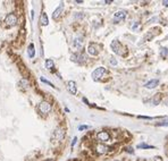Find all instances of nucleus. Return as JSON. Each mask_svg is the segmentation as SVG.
Returning <instances> with one entry per match:
<instances>
[{
    "instance_id": "15",
    "label": "nucleus",
    "mask_w": 168,
    "mask_h": 161,
    "mask_svg": "<svg viewBox=\"0 0 168 161\" xmlns=\"http://www.w3.org/2000/svg\"><path fill=\"white\" fill-rule=\"evenodd\" d=\"M40 23H41V25H43V26H47V25H48L49 19H48V16H47L46 13H42V14H41V16H40Z\"/></svg>"
},
{
    "instance_id": "23",
    "label": "nucleus",
    "mask_w": 168,
    "mask_h": 161,
    "mask_svg": "<svg viewBox=\"0 0 168 161\" xmlns=\"http://www.w3.org/2000/svg\"><path fill=\"white\" fill-rule=\"evenodd\" d=\"M41 81H42V82H43V83H47V84H49V85H50V86H52V88H55V86H54V84H52V83H50V82H49V81H47V79H44V78H43V77H41Z\"/></svg>"
},
{
    "instance_id": "12",
    "label": "nucleus",
    "mask_w": 168,
    "mask_h": 161,
    "mask_svg": "<svg viewBox=\"0 0 168 161\" xmlns=\"http://www.w3.org/2000/svg\"><path fill=\"white\" fill-rule=\"evenodd\" d=\"M85 59H86V57L83 53H77V55L72 56V60L77 61V63H83V61H85Z\"/></svg>"
},
{
    "instance_id": "13",
    "label": "nucleus",
    "mask_w": 168,
    "mask_h": 161,
    "mask_svg": "<svg viewBox=\"0 0 168 161\" xmlns=\"http://www.w3.org/2000/svg\"><path fill=\"white\" fill-rule=\"evenodd\" d=\"M63 9H64V3L62 2V3L59 5V7H58V8H57V9L54 11V14H52V17H54L55 19H56V18H58V17H59V15L62 14Z\"/></svg>"
},
{
    "instance_id": "11",
    "label": "nucleus",
    "mask_w": 168,
    "mask_h": 161,
    "mask_svg": "<svg viewBox=\"0 0 168 161\" xmlns=\"http://www.w3.org/2000/svg\"><path fill=\"white\" fill-rule=\"evenodd\" d=\"M67 89L72 94H76V92H77V89H76V83H75L74 81H69V82H68L67 83Z\"/></svg>"
},
{
    "instance_id": "6",
    "label": "nucleus",
    "mask_w": 168,
    "mask_h": 161,
    "mask_svg": "<svg viewBox=\"0 0 168 161\" xmlns=\"http://www.w3.org/2000/svg\"><path fill=\"white\" fill-rule=\"evenodd\" d=\"M97 138H98V141H100V142H102V143H104V142H108V141L110 140V135H109L108 132L102 130V132H99V133L97 134Z\"/></svg>"
},
{
    "instance_id": "26",
    "label": "nucleus",
    "mask_w": 168,
    "mask_h": 161,
    "mask_svg": "<svg viewBox=\"0 0 168 161\" xmlns=\"http://www.w3.org/2000/svg\"><path fill=\"white\" fill-rule=\"evenodd\" d=\"M76 141H77V138L75 137V138L73 140V142H72V146H74V145H75V143H76Z\"/></svg>"
},
{
    "instance_id": "7",
    "label": "nucleus",
    "mask_w": 168,
    "mask_h": 161,
    "mask_svg": "<svg viewBox=\"0 0 168 161\" xmlns=\"http://www.w3.org/2000/svg\"><path fill=\"white\" fill-rule=\"evenodd\" d=\"M126 11L125 10H118L117 13H115V15H114V22L115 23H118V22H120V21H123L125 17H126Z\"/></svg>"
},
{
    "instance_id": "3",
    "label": "nucleus",
    "mask_w": 168,
    "mask_h": 161,
    "mask_svg": "<svg viewBox=\"0 0 168 161\" xmlns=\"http://www.w3.org/2000/svg\"><path fill=\"white\" fill-rule=\"evenodd\" d=\"M50 110H51V104H50L49 102H47V101H42V102L39 104V111H40L41 114L47 115V114L50 112Z\"/></svg>"
},
{
    "instance_id": "20",
    "label": "nucleus",
    "mask_w": 168,
    "mask_h": 161,
    "mask_svg": "<svg viewBox=\"0 0 168 161\" xmlns=\"http://www.w3.org/2000/svg\"><path fill=\"white\" fill-rule=\"evenodd\" d=\"M160 56L165 59V58H167L168 56V49H166V48H161V50H160Z\"/></svg>"
},
{
    "instance_id": "21",
    "label": "nucleus",
    "mask_w": 168,
    "mask_h": 161,
    "mask_svg": "<svg viewBox=\"0 0 168 161\" xmlns=\"http://www.w3.org/2000/svg\"><path fill=\"white\" fill-rule=\"evenodd\" d=\"M137 148H141V149H153V146H151V145H147V144H139Z\"/></svg>"
},
{
    "instance_id": "17",
    "label": "nucleus",
    "mask_w": 168,
    "mask_h": 161,
    "mask_svg": "<svg viewBox=\"0 0 168 161\" xmlns=\"http://www.w3.org/2000/svg\"><path fill=\"white\" fill-rule=\"evenodd\" d=\"M34 53H35V51H34V45L31 43L30 45H29V50H27V55H29V57L30 58H32L34 57Z\"/></svg>"
},
{
    "instance_id": "1",
    "label": "nucleus",
    "mask_w": 168,
    "mask_h": 161,
    "mask_svg": "<svg viewBox=\"0 0 168 161\" xmlns=\"http://www.w3.org/2000/svg\"><path fill=\"white\" fill-rule=\"evenodd\" d=\"M110 47H111L112 51H114L116 55H118V56H126V48H125L120 42H118L117 40H114V41L111 42Z\"/></svg>"
},
{
    "instance_id": "25",
    "label": "nucleus",
    "mask_w": 168,
    "mask_h": 161,
    "mask_svg": "<svg viewBox=\"0 0 168 161\" xmlns=\"http://www.w3.org/2000/svg\"><path fill=\"white\" fill-rule=\"evenodd\" d=\"M158 125H159V126H166V125H168V122H163V123H159Z\"/></svg>"
},
{
    "instance_id": "8",
    "label": "nucleus",
    "mask_w": 168,
    "mask_h": 161,
    "mask_svg": "<svg viewBox=\"0 0 168 161\" xmlns=\"http://www.w3.org/2000/svg\"><path fill=\"white\" fill-rule=\"evenodd\" d=\"M94 150H96V152H97L98 154H104V153H107V152H108L109 148H108L107 145L102 144V143H99V144H97V145H96Z\"/></svg>"
},
{
    "instance_id": "28",
    "label": "nucleus",
    "mask_w": 168,
    "mask_h": 161,
    "mask_svg": "<svg viewBox=\"0 0 168 161\" xmlns=\"http://www.w3.org/2000/svg\"><path fill=\"white\" fill-rule=\"evenodd\" d=\"M164 5H165V6H168V1H164Z\"/></svg>"
},
{
    "instance_id": "5",
    "label": "nucleus",
    "mask_w": 168,
    "mask_h": 161,
    "mask_svg": "<svg viewBox=\"0 0 168 161\" xmlns=\"http://www.w3.org/2000/svg\"><path fill=\"white\" fill-rule=\"evenodd\" d=\"M64 136H65V132H64V129L60 128V127H58V128L56 129V130L54 132V135H52V137H54L55 141H57V142H60V141L64 138Z\"/></svg>"
},
{
    "instance_id": "27",
    "label": "nucleus",
    "mask_w": 168,
    "mask_h": 161,
    "mask_svg": "<svg viewBox=\"0 0 168 161\" xmlns=\"http://www.w3.org/2000/svg\"><path fill=\"white\" fill-rule=\"evenodd\" d=\"M88 128V126H80V129H85Z\"/></svg>"
},
{
    "instance_id": "22",
    "label": "nucleus",
    "mask_w": 168,
    "mask_h": 161,
    "mask_svg": "<svg viewBox=\"0 0 168 161\" xmlns=\"http://www.w3.org/2000/svg\"><path fill=\"white\" fill-rule=\"evenodd\" d=\"M131 27H132V30H137V29L140 27V24H139L137 22H134V23L131 25Z\"/></svg>"
},
{
    "instance_id": "16",
    "label": "nucleus",
    "mask_w": 168,
    "mask_h": 161,
    "mask_svg": "<svg viewBox=\"0 0 168 161\" xmlns=\"http://www.w3.org/2000/svg\"><path fill=\"white\" fill-rule=\"evenodd\" d=\"M18 85L21 86V89L26 90V89H29V81H27V79H25V78H23V79H21V81H19Z\"/></svg>"
},
{
    "instance_id": "24",
    "label": "nucleus",
    "mask_w": 168,
    "mask_h": 161,
    "mask_svg": "<svg viewBox=\"0 0 168 161\" xmlns=\"http://www.w3.org/2000/svg\"><path fill=\"white\" fill-rule=\"evenodd\" d=\"M110 63L111 65H117V61L115 60V58H110Z\"/></svg>"
},
{
    "instance_id": "9",
    "label": "nucleus",
    "mask_w": 168,
    "mask_h": 161,
    "mask_svg": "<svg viewBox=\"0 0 168 161\" xmlns=\"http://www.w3.org/2000/svg\"><path fill=\"white\" fill-rule=\"evenodd\" d=\"M73 47L76 50H81L83 48V37L82 36H77L74 41H73Z\"/></svg>"
},
{
    "instance_id": "14",
    "label": "nucleus",
    "mask_w": 168,
    "mask_h": 161,
    "mask_svg": "<svg viewBox=\"0 0 168 161\" xmlns=\"http://www.w3.org/2000/svg\"><path fill=\"white\" fill-rule=\"evenodd\" d=\"M158 84H159V79H151V81H150V82H148L144 86H145L147 89H155Z\"/></svg>"
},
{
    "instance_id": "10",
    "label": "nucleus",
    "mask_w": 168,
    "mask_h": 161,
    "mask_svg": "<svg viewBox=\"0 0 168 161\" xmlns=\"http://www.w3.org/2000/svg\"><path fill=\"white\" fill-rule=\"evenodd\" d=\"M99 47L97 45V44H94V43H91L89 47H88V52L91 55V56H97L98 53H99Z\"/></svg>"
},
{
    "instance_id": "19",
    "label": "nucleus",
    "mask_w": 168,
    "mask_h": 161,
    "mask_svg": "<svg viewBox=\"0 0 168 161\" xmlns=\"http://www.w3.org/2000/svg\"><path fill=\"white\" fill-rule=\"evenodd\" d=\"M160 100H161V94L160 93H157V94H155V97H153V104H158L159 102H160Z\"/></svg>"
},
{
    "instance_id": "29",
    "label": "nucleus",
    "mask_w": 168,
    "mask_h": 161,
    "mask_svg": "<svg viewBox=\"0 0 168 161\" xmlns=\"http://www.w3.org/2000/svg\"><path fill=\"white\" fill-rule=\"evenodd\" d=\"M47 161H55L54 159H49V160H47Z\"/></svg>"
},
{
    "instance_id": "4",
    "label": "nucleus",
    "mask_w": 168,
    "mask_h": 161,
    "mask_svg": "<svg viewBox=\"0 0 168 161\" xmlns=\"http://www.w3.org/2000/svg\"><path fill=\"white\" fill-rule=\"evenodd\" d=\"M104 74H106V69H104L103 67H99V68H97V69L92 73V78H93L94 81H100L101 77H103Z\"/></svg>"
},
{
    "instance_id": "2",
    "label": "nucleus",
    "mask_w": 168,
    "mask_h": 161,
    "mask_svg": "<svg viewBox=\"0 0 168 161\" xmlns=\"http://www.w3.org/2000/svg\"><path fill=\"white\" fill-rule=\"evenodd\" d=\"M5 24L8 27H13L17 24V16L15 14H8L5 17Z\"/></svg>"
},
{
    "instance_id": "18",
    "label": "nucleus",
    "mask_w": 168,
    "mask_h": 161,
    "mask_svg": "<svg viewBox=\"0 0 168 161\" xmlns=\"http://www.w3.org/2000/svg\"><path fill=\"white\" fill-rule=\"evenodd\" d=\"M54 66H55V63H54L51 59H48V60H46V68H47V69L51 70V69L54 68Z\"/></svg>"
}]
</instances>
